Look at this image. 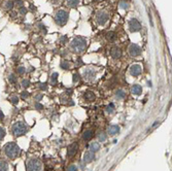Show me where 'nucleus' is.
Here are the masks:
<instances>
[{"label": "nucleus", "mask_w": 172, "mask_h": 171, "mask_svg": "<svg viewBox=\"0 0 172 171\" xmlns=\"http://www.w3.org/2000/svg\"><path fill=\"white\" fill-rule=\"evenodd\" d=\"M4 152H5L6 156H7L8 158L13 159V158H16V157L19 156L21 149H20V147L16 144L15 142H10V143H7V144L5 145Z\"/></svg>", "instance_id": "obj_1"}, {"label": "nucleus", "mask_w": 172, "mask_h": 171, "mask_svg": "<svg viewBox=\"0 0 172 171\" xmlns=\"http://www.w3.org/2000/svg\"><path fill=\"white\" fill-rule=\"evenodd\" d=\"M86 44H87L86 39L82 38V37H76V38H74V39L72 40V42H71L72 49H73L75 52H78V53H81V52L85 51Z\"/></svg>", "instance_id": "obj_2"}, {"label": "nucleus", "mask_w": 172, "mask_h": 171, "mask_svg": "<svg viewBox=\"0 0 172 171\" xmlns=\"http://www.w3.org/2000/svg\"><path fill=\"white\" fill-rule=\"evenodd\" d=\"M68 20V13L67 11H65L64 9H60L57 11L56 16H55V22L57 23V25L59 26H63L66 24Z\"/></svg>", "instance_id": "obj_3"}, {"label": "nucleus", "mask_w": 172, "mask_h": 171, "mask_svg": "<svg viewBox=\"0 0 172 171\" xmlns=\"http://www.w3.org/2000/svg\"><path fill=\"white\" fill-rule=\"evenodd\" d=\"M27 132V126L24 124V123H16L12 127V133L16 136H22Z\"/></svg>", "instance_id": "obj_4"}, {"label": "nucleus", "mask_w": 172, "mask_h": 171, "mask_svg": "<svg viewBox=\"0 0 172 171\" xmlns=\"http://www.w3.org/2000/svg\"><path fill=\"white\" fill-rule=\"evenodd\" d=\"M42 165L39 160L32 159L27 163V171H41Z\"/></svg>", "instance_id": "obj_5"}, {"label": "nucleus", "mask_w": 172, "mask_h": 171, "mask_svg": "<svg viewBox=\"0 0 172 171\" xmlns=\"http://www.w3.org/2000/svg\"><path fill=\"white\" fill-rule=\"evenodd\" d=\"M109 19V16L106 11H99L96 15V20H97V23L99 25H104Z\"/></svg>", "instance_id": "obj_6"}, {"label": "nucleus", "mask_w": 172, "mask_h": 171, "mask_svg": "<svg viewBox=\"0 0 172 171\" xmlns=\"http://www.w3.org/2000/svg\"><path fill=\"white\" fill-rule=\"evenodd\" d=\"M129 29L131 32H138L141 29V25L136 19H131L129 22Z\"/></svg>", "instance_id": "obj_7"}, {"label": "nucleus", "mask_w": 172, "mask_h": 171, "mask_svg": "<svg viewBox=\"0 0 172 171\" xmlns=\"http://www.w3.org/2000/svg\"><path fill=\"white\" fill-rule=\"evenodd\" d=\"M140 54H141V49L139 45L133 43L129 46V55L131 57H138Z\"/></svg>", "instance_id": "obj_8"}, {"label": "nucleus", "mask_w": 172, "mask_h": 171, "mask_svg": "<svg viewBox=\"0 0 172 171\" xmlns=\"http://www.w3.org/2000/svg\"><path fill=\"white\" fill-rule=\"evenodd\" d=\"M130 73L132 76H138L141 73V66L139 64H134L130 67Z\"/></svg>", "instance_id": "obj_9"}, {"label": "nucleus", "mask_w": 172, "mask_h": 171, "mask_svg": "<svg viewBox=\"0 0 172 171\" xmlns=\"http://www.w3.org/2000/svg\"><path fill=\"white\" fill-rule=\"evenodd\" d=\"M77 148H78V146H77V143H71V144L68 146V148H67V157H72L75 153L77 152Z\"/></svg>", "instance_id": "obj_10"}, {"label": "nucleus", "mask_w": 172, "mask_h": 171, "mask_svg": "<svg viewBox=\"0 0 172 171\" xmlns=\"http://www.w3.org/2000/svg\"><path fill=\"white\" fill-rule=\"evenodd\" d=\"M110 55H111V57L113 59H119L121 56H122V52L121 50L119 49V47H112L111 51H110Z\"/></svg>", "instance_id": "obj_11"}, {"label": "nucleus", "mask_w": 172, "mask_h": 171, "mask_svg": "<svg viewBox=\"0 0 172 171\" xmlns=\"http://www.w3.org/2000/svg\"><path fill=\"white\" fill-rule=\"evenodd\" d=\"M95 75H96V72L93 71V69H87L84 72V76L87 79H94L95 78Z\"/></svg>", "instance_id": "obj_12"}, {"label": "nucleus", "mask_w": 172, "mask_h": 171, "mask_svg": "<svg viewBox=\"0 0 172 171\" xmlns=\"http://www.w3.org/2000/svg\"><path fill=\"white\" fill-rule=\"evenodd\" d=\"M131 93L133 94V95H140L141 93H142V88H141V86H139V85H134L132 88H131Z\"/></svg>", "instance_id": "obj_13"}, {"label": "nucleus", "mask_w": 172, "mask_h": 171, "mask_svg": "<svg viewBox=\"0 0 172 171\" xmlns=\"http://www.w3.org/2000/svg\"><path fill=\"white\" fill-rule=\"evenodd\" d=\"M94 159V153L93 152H88L87 154H85V156H84V162L85 163H90V162H92V160Z\"/></svg>", "instance_id": "obj_14"}, {"label": "nucleus", "mask_w": 172, "mask_h": 171, "mask_svg": "<svg viewBox=\"0 0 172 171\" xmlns=\"http://www.w3.org/2000/svg\"><path fill=\"white\" fill-rule=\"evenodd\" d=\"M119 131H120V127H119V126H116V125L109 127V129H108V133L110 134V135H114V134L118 133Z\"/></svg>", "instance_id": "obj_15"}, {"label": "nucleus", "mask_w": 172, "mask_h": 171, "mask_svg": "<svg viewBox=\"0 0 172 171\" xmlns=\"http://www.w3.org/2000/svg\"><path fill=\"white\" fill-rule=\"evenodd\" d=\"M93 136V131L92 130H87V131L84 132V135H82V138H84L85 140H89L91 139Z\"/></svg>", "instance_id": "obj_16"}, {"label": "nucleus", "mask_w": 172, "mask_h": 171, "mask_svg": "<svg viewBox=\"0 0 172 171\" xmlns=\"http://www.w3.org/2000/svg\"><path fill=\"white\" fill-rule=\"evenodd\" d=\"M85 98H86L88 101H93V100L95 99V95H94L93 92L88 91V92L85 94Z\"/></svg>", "instance_id": "obj_17"}, {"label": "nucleus", "mask_w": 172, "mask_h": 171, "mask_svg": "<svg viewBox=\"0 0 172 171\" xmlns=\"http://www.w3.org/2000/svg\"><path fill=\"white\" fill-rule=\"evenodd\" d=\"M79 3V0H67V5L70 7H75Z\"/></svg>", "instance_id": "obj_18"}, {"label": "nucleus", "mask_w": 172, "mask_h": 171, "mask_svg": "<svg viewBox=\"0 0 172 171\" xmlns=\"http://www.w3.org/2000/svg\"><path fill=\"white\" fill-rule=\"evenodd\" d=\"M106 38L109 40V41H113L115 39V33L114 32H109L106 34Z\"/></svg>", "instance_id": "obj_19"}, {"label": "nucleus", "mask_w": 172, "mask_h": 171, "mask_svg": "<svg viewBox=\"0 0 172 171\" xmlns=\"http://www.w3.org/2000/svg\"><path fill=\"white\" fill-rule=\"evenodd\" d=\"M115 95H116V98H119V99H123L124 97L126 96L125 92H124L123 90H118V91H116V93H115Z\"/></svg>", "instance_id": "obj_20"}, {"label": "nucleus", "mask_w": 172, "mask_h": 171, "mask_svg": "<svg viewBox=\"0 0 172 171\" xmlns=\"http://www.w3.org/2000/svg\"><path fill=\"white\" fill-rule=\"evenodd\" d=\"M57 77H58V73H57V72H54V73L52 74V76H51V83H52L53 86L56 85V83H57Z\"/></svg>", "instance_id": "obj_21"}, {"label": "nucleus", "mask_w": 172, "mask_h": 171, "mask_svg": "<svg viewBox=\"0 0 172 171\" xmlns=\"http://www.w3.org/2000/svg\"><path fill=\"white\" fill-rule=\"evenodd\" d=\"M98 149H99V144H98V143H92V144L90 145V150H91V152H93V153L97 152Z\"/></svg>", "instance_id": "obj_22"}, {"label": "nucleus", "mask_w": 172, "mask_h": 171, "mask_svg": "<svg viewBox=\"0 0 172 171\" xmlns=\"http://www.w3.org/2000/svg\"><path fill=\"white\" fill-rule=\"evenodd\" d=\"M0 171H7V164H6L5 161L1 160V163H0Z\"/></svg>", "instance_id": "obj_23"}, {"label": "nucleus", "mask_w": 172, "mask_h": 171, "mask_svg": "<svg viewBox=\"0 0 172 171\" xmlns=\"http://www.w3.org/2000/svg\"><path fill=\"white\" fill-rule=\"evenodd\" d=\"M120 7L123 8V9H127V8H129V3L127 1H121L120 2Z\"/></svg>", "instance_id": "obj_24"}, {"label": "nucleus", "mask_w": 172, "mask_h": 171, "mask_svg": "<svg viewBox=\"0 0 172 171\" xmlns=\"http://www.w3.org/2000/svg\"><path fill=\"white\" fill-rule=\"evenodd\" d=\"M60 67L62 69H68V67H69V63L67 62V61H62L61 64H60Z\"/></svg>", "instance_id": "obj_25"}, {"label": "nucleus", "mask_w": 172, "mask_h": 171, "mask_svg": "<svg viewBox=\"0 0 172 171\" xmlns=\"http://www.w3.org/2000/svg\"><path fill=\"white\" fill-rule=\"evenodd\" d=\"M114 110V105H113V103H110L108 106H107V108H106V111L107 112H109V113H111L112 111Z\"/></svg>", "instance_id": "obj_26"}, {"label": "nucleus", "mask_w": 172, "mask_h": 171, "mask_svg": "<svg viewBox=\"0 0 172 171\" xmlns=\"http://www.w3.org/2000/svg\"><path fill=\"white\" fill-rule=\"evenodd\" d=\"M22 86L27 88V87H29L30 86V80L29 79H23L22 80Z\"/></svg>", "instance_id": "obj_27"}, {"label": "nucleus", "mask_w": 172, "mask_h": 171, "mask_svg": "<svg viewBox=\"0 0 172 171\" xmlns=\"http://www.w3.org/2000/svg\"><path fill=\"white\" fill-rule=\"evenodd\" d=\"M8 79H9V81H10L11 84H15L16 81H17V78H16V76H15L13 74H10V75H9V76H8Z\"/></svg>", "instance_id": "obj_28"}, {"label": "nucleus", "mask_w": 172, "mask_h": 171, "mask_svg": "<svg viewBox=\"0 0 172 171\" xmlns=\"http://www.w3.org/2000/svg\"><path fill=\"white\" fill-rule=\"evenodd\" d=\"M10 101L12 102L13 104H17L18 102H19V97L18 96H11L10 97Z\"/></svg>", "instance_id": "obj_29"}, {"label": "nucleus", "mask_w": 172, "mask_h": 171, "mask_svg": "<svg viewBox=\"0 0 172 171\" xmlns=\"http://www.w3.org/2000/svg\"><path fill=\"white\" fill-rule=\"evenodd\" d=\"M4 136H5V130L1 127V129H0V139H3L4 138Z\"/></svg>", "instance_id": "obj_30"}, {"label": "nucleus", "mask_w": 172, "mask_h": 171, "mask_svg": "<svg viewBox=\"0 0 172 171\" xmlns=\"http://www.w3.org/2000/svg\"><path fill=\"white\" fill-rule=\"evenodd\" d=\"M67 171H77V167L75 165H71L67 168Z\"/></svg>", "instance_id": "obj_31"}, {"label": "nucleus", "mask_w": 172, "mask_h": 171, "mask_svg": "<svg viewBox=\"0 0 172 171\" xmlns=\"http://www.w3.org/2000/svg\"><path fill=\"white\" fill-rule=\"evenodd\" d=\"M25 71H26V70H25V68H24V67H22V66H20V67L18 68V72H19L20 74H24V73H25Z\"/></svg>", "instance_id": "obj_32"}, {"label": "nucleus", "mask_w": 172, "mask_h": 171, "mask_svg": "<svg viewBox=\"0 0 172 171\" xmlns=\"http://www.w3.org/2000/svg\"><path fill=\"white\" fill-rule=\"evenodd\" d=\"M39 89H41V90H46V89H47V87H46V84L44 83V84H42V83H41V84H39Z\"/></svg>", "instance_id": "obj_33"}, {"label": "nucleus", "mask_w": 172, "mask_h": 171, "mask_svg": "<svg viewBox=\"0 0 172 171\" xmlns=\"http://www.w3.org/2000/svg\"><path fill=\"white\" fill-rule=\"evenodd\" d=\"M79 80V75L78 74H74L73 75V83H77Z\"/></svg>", "instance_id": "obj_34"}, {"label": "nucleus", "mask_w": 172, "mask_h": 171, "mask_svg": "<svg viewBox=\"0 0 172 171\" xmlns=\"http://www.w3.org/2000/svg\"><path fill=\"white\" fill-rule=\"evenodd\" d=\"M12 6H13V2L9 1V2H7V4H6V8H7V9H11Z\"/></svg>", "instance_id": "obj_35"}, {"label": "nucleus", "mask_w": 172, "mask_h": 171, "mask_svg": "<svg viewBox=\"0 0 172 171\" xmlns=\"http://www.w3.org/2000/svg\"><path fill=\"white\" fill-rule=\"evenodd\" d=\"M28 96H29V93H28V92H23V93H22V95H21V97H22L23 99L27 98Z\"/></svg>", "instance_id": "obj_36"}, {"label": "nucleus", "mask_w": 172, "mask_h": 171, "mask_svg": "<svg viewBox=\"0 0 172 171\" xmlns=\"http://www.w3.org/2000/svg\"><path fill=\"white\" fill-rule=\"evenodd\" d=\"M35 108L38 109V110H40V109H42V108H43V106L41 105L40 103H35Z\"/></svg>", "instance_id": "obj_37"}, {"label": "nucleus", "mask_w": 172, "mask_h": 171, "mask_svg": "<svg viewBox=\"0 0 172 171\" xmlns=\"http://www.w3.org/2000/svg\"><path fill=\"white\" fill-rule=\"evenodd\" d=\"M99 139H100V141H104V140L106 139V136H105L104 134H100V136H99Z\"/></svg>", "instance_id": "obj_38"}, {"label": "nucleus", "mask_w": 172, "mask_h": 171, "mask_svg": "<svg viewBox=\"0 0 172 171\" xmlns=\"http://www.w3.org/2000/svg\"><path fill=\"white\" fill-rule=\"evenodd\" d=\"M42 97H43V94H40V95H38V96L35 97V99H36V100H40Z\"/></svg>", "instance_id": "obj_39"}, {"label": "nucleus", "mask_w": 172, "mask_h": 171, "mask_svg": "<svg viewBox=\"0 0 172 171\" xmlns=\"http://www.w3.org/2000/svg\"><path fill=\"white\" fill-rule=\"evenodd\" d=\"M20 11H21V13H23V15H24V13L26 12V9H25L24 7H22V8H21V9H20Z\"/></svg>", "instance_id": "obj_40"}, {"label": "nucleus", "mask_w": 172, "mask_h": 171, "mask_svg": "<svg viewBox=\"0 0 172 171\" xmlns=\"http://www.w3.org/2000/svg\"><path fill=\"white\" fill-rule=\"evenodd\" d=\"M0 117H1V120H3V118H4V114H3L2 110H1V112H0Z\"/></svg>", "instance_id": "obj_41"}, {"label": "nucleus", "mask_w": 172, "mask_h": 171, "mask_svg": "<svg viewBox=\"0 0 172 171\" xmlns=\"http://www.w3.org/2000/svg\"><path fill=\"white\" fill-rule=\"evenodd\" d=\"M65 40H66V37H63V38L61 39V41H65Z\"/></svg>", "instance_id": "obj_42"}, {"label": "nucleus", "mask_w": 172, "mask_h": 171, "mask_svg": "<svg viewBox=\"0 0 172 171\" xmlns=\"http://www.w3.org/2000/svg\"><path fill=\"white\" fill-rule=\"evenodd\" d=\"M97 1H100V0H97Z\"/></svg>", "instance_id": "obj_43"}]
</instances>
